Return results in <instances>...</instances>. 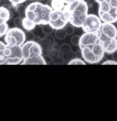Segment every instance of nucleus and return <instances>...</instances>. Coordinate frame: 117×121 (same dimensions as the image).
<instances>
[{"label":"nucleus","mask_w":117,"mask_h":121,"mask_svg":"<svg viewBox=\"0 0 117 121\" xmlns=\"http://www.w3.org/2000/svg\"><path fill=\"white\" fill-rule=\"evenodd\" d=\"M79 48L81 57L90 64L100 63L105 54L100 41L99 32H85L81 36Z\"/></svg>","instance_id":"f257e3e1"},{"label":"nucleus","mask_w":117,"mask_h":121,"mask_svg":"<svg viewBox=\"0 0 117 121\" xmlns=\"http://www.w3.org/2000/svg\"><path fill=\"white\" fill-rule=\"evenodd\" d=\"M53 11L49 4L34 2L26 7L25 17L22 18V28L26 31H31L38 25L49 23L50 15Z\"/></svg>","instance_id":"f03ea898"},{"label":"nucleus","mask_w":117,"mask_h":121,"mask_svg":"<svg viewBox=\"0 0 117 121\" xmlns=\"http://www.w3.org/2000/svg\"><path fill=\"white\" fill-rule=\"evenodd\" d=\"M23 61L22 65H46V60L43 57L42 48L39 43L29 40L22 46Z\"/></svg>","instance_id":"7ed1b4c3"},{"label":"nucleus","mask_w":117,"mask_h":121,"mask_svg":"<svg viewBox=\"0 0 117 121\" xmlns=\"http://www.w3.org/2000/svg\"><path fill=\"white\" fill-rule=\"evenodd\" d=\"M100 41L104 52L112 54L117 50V26L111 22H102L99 30Z\"/></svg>","instance_id":"20e7f679"},{"label":"nucleus","mask_w":117,"mask_h":121,"mask_svg":"<svg viewBox=\"0 0 117 121\" xmlns=\"http://www.w3.org/2000/svg\"><path fill=\"white\" fill-rule=\"evenodd\" d=\"M65 7L69 14V23L75 27H82L89 15V4L84 0H76Z\"/></svg>","instance_id":"39448f33"},{"label":"nucleus","mask_w":117,"mask_h":121,"mask_svg":"<svg viewBox=\"0 0 117 121\" xmlns=\"http://www.w3.org/2000/svg\"><path fill=\"white\" fill-rule=\"evenodd\" d=\"M98 15L103 22H117V0H105L98 4Z\"/></svg>","instance_id":"423d86ee"},{"label":"nucleus","mask_w":117,"mask_h":121,"mask_svg":"<svg viewBox=\"0 0 117 121\" xmlns=\"http://www.w3.org/2000/svg\"><path fill=\"white\" fill-rule=\"evenodd\" d=\"M3 39L4 42L8 46L22 47L26 42V35L22 28L15 26V27L9 28Z\"/></svg>","instance_id":"0eeeda50"},{"label":"nucleus","mask_w":117,"mask_h":121,"mask_svg":"<svg viewBox=\"0 0 117 121\" xmlns=\"http://www.w3.org/2000/svg\"><path fill=\"white\" fill-rule=\"evenodd\" d=\"M69 22V14L66 7L61 11L53 10L50 15L49 23L54 28V30L61 29Z\"/></svg>","instance_id":"6e6552de"},{"label":"nucleus","mask_w":117,"mask_h":121,"mask_svg":"<svg viewBox=\"0 0 117 121\" xmlns=\"http://www.w3.org/2000/svg\"><path fill=\"white\" fill-rule=\"evenodd\" d=\"M23 61L22 47L8 46L7 48V55L4 62V65H16L21 64Z\"/></svg>","instance_id":"1a4fd4ad"},{"label":"nucleus","mask_w":117,"mask_h":121,"mask_svg":"<svg viewBox=\"0 0 117 121\" xmlns=\"http://www.w3.org/2000/svg\"><path fill=\"white\" fill-rule=\"evenodd\" d=\"M102 20L100 19L99 15L95 14H89L86 18L82 29L84 32H96L98 33L102 25Z\"/></svg>","instance_id":"9d476101"},{"label":"nucleus","mask_w":117,"mask_h":121,"mask_svg":"<svg viewBox=\"0 0 117 121\" xmlns=\"http://www.w3.org/2000/svg\"><path fill=\"white\" fill-rule=\"evenodd\" d=\"M12 13L7 5L0 7V38L4 37L7 30H9L7 22L11 19Z\"/></svg>","instance_id":"9b49d317"},{"label":"nucleus","mask_w":117,"mask_h":121,"mask_svg":"<svg viewBox=\"0 0 117 121\" xmlns=\"http://www.w3.org/2000/svg\"><path fill=\"white\" fill-rule=\"evenodd\" d=\"M54 43H55V39H54V37L52 36L51 35H46V37L42 38V43H41L42 45H41V46H42V48L43 55L48 56L51 51L54 48H53Z\"/></svg>","instance_id":"f8f14e48"},{"label":"nucleus","mask_w":117,"mask_h":121,"mask_svg":"<svg viewBox=\"0 0 117 121\" xmlns=\"http://www.w3.org/2000/svg\"><path fill=\"white\" fill-rule=\"evenodd\" d=\"M49 5L52 7L53 10L55 11H61L65 7L66 4L64 3L63 0H51L49 3Z\"/></svg>","instance_id":"ddd939ff"},{"label":"nucleus","mask_w":117,"mask_h":121,"mask_svg":"<svg viewBox=\"0 0 117 121\" xmlns=\"http://www.w3.org/2000/svg\"><path fill=\"white\" fill-rule=\"evenodd\" d=\"M7 43L0 41V65H4L7 55Z\"/></svg>","instance_id":"4468645a"},{"label":"nucleus","mask_w":117,"mask_h":121,"mask_svg":"<svg viewBox=\"0 0 117 121\" xmlns=\"http://www.w3.org/2000/svg\"><path fill=\"white\" fill-rule=\"evenodd\" d=\"M54 36L57 39L62 40V39H65V37L67 36V34H66V32H65L64 28H61V29L54 30Z\"/></svg>","instance_id":"2eb2a0df"},{"label":"nucleus","mask_w":117,"mask_h":121,"mask_svg":"<svg viewBox=\"0 0 117 121\" xmlns=\"http://www.w3.org/2000/svg\"><path fill=\"white\" fill-rule=\"evenodd\" d=\"M59 51H60L61 55L69 54V53L72 52V46L68 43H63L62 45H61Z\"/></svg>","instance_id":"dca6fc26"},{"label":"nucleus","mask_w":117,"mask_h":121,"mask_svg":"<svg viewBox=\"0 0 117 121\" xmlns=\"http://www.w3.org/2000/svg\"><path fill=\"white\" fill-rule=\"evenodd\" d=\"M41 26H42L43 33H44V35H51L54 31V28L50 23L43 24V25H41Z\"/></svg>","instance_id":"f3484780"},{"label":"nucleus","mask_w":117,"mask_h":121,"mask_svg":"<svg viewBox=\"0 0 117 121\" xmlns=\"http://www.w3.org/2000/svg\"><path fill=\"white\" fill-rule=\"evenodd\" d=\"M86 63H87L84 59H81L80 58H73L69 62H68L69 65H85Z\"/></svg>","instance_id":"a211bd4d"},{"label":"nucleus","mask_w":117,"mask_h":121,"mask_svg":"<svg viewBox=\"0 0 117 121\" xmlns=\"http://www.w3.org/2000/svg\"><path fill=\"white\" fill-rule=\"evenodd\" d=\"M48 56L50 57L52 60H55V59H57L58 58H61V52H60V51L53 48V50L50 52V54H49Z\"/></svg>","instance_id":"6ab92c4d"},{"label":"nucleus","mask_w":117,"mask_h":121,"mask_svg":"<svg viewBox=\"0 0 117 121\" xmlns=\"http://www.w3.org/2000/svg\"><path fill=\"white\" fill-rule=\"evenodd\" d=\"M75 26L73 25H72L71 23L69 24H67L66 26L64 27V29L65 30V32H66L67 35H73L75 31Z\"/></svg>","instance_id":"aec40b11"},{"label":"nucleus","mask_w":117,"mask_h":121,"mask_svg":"<svg viewBox=\"0 0 117 121\" xmlns=\"http://www.w3.org/2000/svg\"><path fill=\"white\" fill-rule=\"evenodd\" d=\"M80 40H81V36L79 35H73L71 38V43L73 46H79Z\"/></svg>","instance_id":"412c9836"},{"label":"nucleus","mask_w":117,"mask_h":121,"mask_svg":"<svg viewBox=\"0 0 117 121\" xmlns=\"http://www.w3.org/2000/svg\"><path fill=\"white\" fill-rule=\"evenodd\" d=\"M26 0H9V2L12 4L14 7H17V6L20 5V4L24 3Z\"/></svg>","instance_id":"4be33fe9"},{"label":"nucleus","mask_w":117,"mask_h":121,"mask_svg":"<svg viewBox=\"0 0 117 121\" xmlns=\"http://www.w3.org/2000/svg\"><path fill=\"white\" fill-rule=\"evenodd\" d=\"M14 24L16 25V26H18V27H20V26H22V18H20L19 16L17 18H14Z\"/></svg>","instance_id":"5701e85b"},{"label":"nucleus","mask_w":117,"mask_h":121,"mask_svg":"<svg viewBox=\"0 0 117 121\" xmlns=\"http://www.w3.org/2000/svg\"><path fill=\"white\" fill-rule=\"evenodd\" d=\"M103 65H117V61L114 60V59H112V60H107L105 62H104L102 63Z\"/></svg>","instance_id":"b1692460"},{"label":"nucleus","mask_w":117,"mask_h":121,"mask_svg":"<svg viewBox=\"0 0 117 121\" xmlns=\"http://www.w3.org/2000/svg\"><path fill=\"white\" fill-rule=\"evenodd\" d=\"M111 55H112V59H114V60L117 61V50H116V51H115L114 52H112Z\"/></svg>","instance_id":"393cba45"},{"label":"nucleus","mask_w":117,"mask_h":121,"mask_svg":"<svg viewBox=\"0 0 117 121\" xmlns=\"http://www.w3.org/2000/svg\"><path fill=\"white\" fill-rule=\"evenodd\" d=\"M63 1H64V3L66 4V5H68V4H70L73 3V2L76 1V0H63Z\"/></svg>","instance_id":"a878e982"},{"label":"nucleus","mask_w":117,"mask_h":121,"mask_svg":"<svg viewBox=\"0 0 117 121\" xmlns=\"http://www.w3.org/2000/svg\"><path fill=\"white\" fill-rule=\"evenodd\" d=\"M94 1H95L97 4H99V3H102L103 1H105V0H94Z\"/></svg>","instance_id":"bb28decb"},{"label":"nucleus","mask_w":117,"mask_h":121,"mask_svg":"<svg viewBox=\"0 0 117 121\" xmlns=\"http://www.w3.org/2000/svg\"><path fill=\"white\" fill-rule=\"evenodd\" d=\"M84 1H85V3H87L88 4H89V3H91V2H92V0H84Z\"/></svg>","instance_id":"cd10ccee"},{"label":"nucleus","mask_w":117,"mask_h":121,"mask_svg":"<svg viewBox=\"0 0 117 121\" xmlns=\"http://www.w3.org/2000/svg\"><path fill=\"white\" fill-rule=\"evenodd\" d=\"M30 1H34V0H30Z\"/></svg>","instance_id":"c85d7f7f"}]
</instances>
